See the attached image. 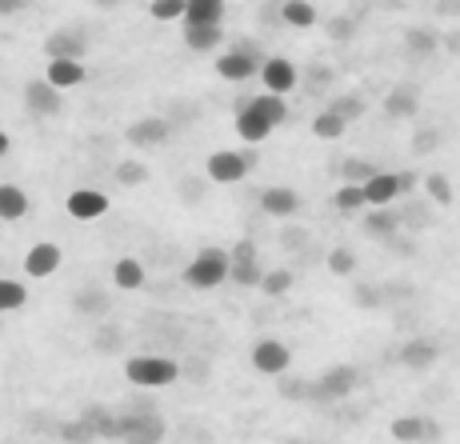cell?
Listing matches in <instances>:
<instances>
[{"mask_svg":"<svg viewBox=\"0 0 460 444\" xmlns=\"http://www.w3.org/2000/svg\"><path fill=\"white\" fill-rule=\"evenodd\" d=\"M125 377L137 388H168L172 380H181V364L168 360V357H128L125 364Z\"/></svg>","mask_w":460,"mask_h":444,"instance_id":"cell-1","label":"cell"},{"mask_svg":"<svg viewBox=\"0 0 460 444\" xmlns=\"http://www.w3.org/2000/svg\"><path fill=\"white\" fill-rule=\"evenodd\" d=\"M228 280V253L225 248H200L197 256L189 261V269H184V284L189 289H217V284Z\"/></svg>","mask_w":460,"mask_h":444,"instance_id":"cell-2","label":"cell"},{"mask_svg":"<svg viewBox=\"0 0 460 444\" xmlns=\"http://www.w3.org/2000/svg\"><path fill=\"white\" fill-rule=\"evenodd\" d=\"M208 181H217V184H236V181H244V176L256 168V156L252 153H233V148H220V153H212L208 156Z\"/></svg>","mask_w":460,"mask_h":444,"instance_id":"cell-3","label":"cell"},{"mask_svg":"<svg viewBox=\"0 0 460 444\" xmlns=\"http://www.w3.org/2000/svg\"><path fill=\"white\" fill-rule=\"evenodd\" d=\"M120 440L125 444H161L164 440V421L148 408V413H125L120 416Z\"/></svg>","mask_w":460,"mask_h":444,"instance_id":"cell-4","label":"cell"},{"mask_svg":"<svg viewBox=\"0 0 460 444\" xmlns=\"http://www.w3.org/2000/svg\"><path fill=\"white\" fill-rule=\"evenodd\" d=\"M357 385H360V372L352 369V364H332L313 385V401H341V396H349Z\"/></svg>","mask_w":460,"mask_h":444,"instance_id":"cell-5","label":"cell"},{"mask_svg":"<svg viewBox=\"0 0 460 444\" xmlns=\"http://www.w3.org/2000/svg\"><path fill=\"white\" fill-rule=\"evenodd\" d=\"M288 364H293V352L285 349V341H277V336L256 341V349H252V369L256 372H264V377H285Z\"/></svg>","mask_w":460,"mask_h":444,"instance_id":"cell-6","label":"cell"},{"mask_svg":"<svg viewBox=\"0 0 460 444\" xmlns=\"http://www.w3.org/2000/svg\"><path fill=\"white\" fill-rule=\"evenodd\" d=\"M233 112H236V132H241L244 145H261V140L272 137V124L252 109V96H236Z\"/></svg>","mask_w":460,"mask_h":444,"instance_id":"cell-7","label":"cell"},{"mask_svg":"<svg viewBox=\"0 0 460 444\" xmlns=\"http://www.w3.org/2000/svg\"><path fill=\"white\" fill-rule=\"evenodd\" d=\"M44 57L49 60H84L88 57V37L81 29H57L44 40Z\"/></svg>","mask_w":460,"mask_h":444,"instance_id":"cell-8","label":"cell"},{"mask_svg":"<svg viewBox=\"0 0 460 444\" xmlns=\"http://www.w3.org/2000/svg\"><path fill=\"white\" fill-rule=\"evenodd\" d=\"M24 104H29L32 117L49 120V117H57V112L65 109V96H60V88H52L49 81H29L24 84Z\"/></svg>","mask_w":460,"mask_h":444,"instance_id":"cell-9","label":"cell"},{"mask_svg":"<svg viewBox=\"0 0 460 444\" xmlns=\"http://www.w3.org/2000/svg\"><path fill=\"white\" fill-rule=\"evenodd\" d=\"M264 81V88L269 93H277V96H285V93H293L296 88V68H293V60H285V57H264V65H261V73H256Z\"/></svg>","mask_w":460,"mask_h":444,"instance_id":"cell-10","label":"cell"},{"mask_svg":"<svg viewBox=\"0 0 460 444\" xmlns=\"http://www.w3.org/2000/svg\"><path fill=\"white\" fill-rule=\"evenodd\" d=\"M388 432H393V440L401 444H429L440 437V424L424 421V416H396L393 424H388Z\"/></svg>","mask_w":460,"mask_h":444,"instance_id":"cell-11","label":"cell"},{"mask_svg":"<svg viewBox=\"0 0 460 444\" xmlns=\"http://www.w3.org/2000/svg\"><path fill=\"white\" fill-rule=\"evenodd\" d=\"M261 212H269V217L277 220H288L300 212V192L288 189V184H269V189L261 192Z\"/></svg>","mask_w":460,"mask_h":444,"instance_id":"cell-12","label":"cell"},{"mask_svg":"<svg viewBox=\"0 0 460 444\" xmlns=\"http://www.w3.org/2000/svg\"><path fill=\"white\" fill-rule=\"evenodd\" d=\"M172 129L176 124H168L164 117H145V120H137V124H128V145H137V148H156V145H164L168 137H172Z\"/></svg>","mask_w":460,"mask_h":444,"instance_id":"cell-13","label":"cell"},{"mask_svg":"<svg viewBox=\"0 0 460 444\" xmlns=\"http://www.w3.org/2000/svg\"><path fill=\"white\" fill-rule=\"evenodd\" d=\"M360 197L373 209H388L396 197H401V184H396V173H373L365 184H360Z\"/></svg>","mask_w":460,"mask_h":444,"instance_id":"cell-14","label":"cell"},{"mask_svg":"<svg viewBox=\"0 0 460 444\" xmlns=\"http://www.w3.org/2000/svg\"><path fill=\"white\" fill-rule=\"evenodd\" d=\"M60 261H65V253H60L57 244H49V241H40V244H32L29 248V256H24V272L29 277H52V272L60 269Z\"/></svg>","mask_w":460,"mask_h":444,"instance_id":"cell-15","label":"cell"},{"mask_svg":"<svg viewBox=\"0 0 460 444\" xmlns=\"http://www.w3.org/2000/svg\"><path fill=\"white\" fill-rule=\"evenodd\" d=\"M68 212H73V220H96L109 212V197L96 189H76L73 197H68Z\"/></svg>","mask_w":460,"mask_h":444,"instance_id":"cell-16","label":"cell"},{"mask_svg":"<svg viewBox=\"0 0 460 444\" xmlns=\"http://www.w3.org/2000/svg\"><path fill=\"white\" fill-rule=\"evenodd\" d=\"M217 73L225 76V81L241 84V81H252V76L261 73V60H249V57H241V52L228 49V52H220L217 57Z\"/></svg>","mask_w":460,"mask_h":444,"instance_id":"cell-17","label":"cell"},{"mask_svg":"<svg viewBox=\"0 0 460 444\" xmlns=\"http://www.w3.org/2000/svg\"><path fill=\"white\" fill-rule=\"evenodd\" d=\"M225 0H184V24H225Z\"/></svg>","mask_w":460,"mask_h":444,"instance_id":"cell-18","label":"cell"},{"mask_svg":"<svg viewBox=\"0 0 460 444\" xmlns=\"http://www.w3.org/2000/svg\"><path fill=\"white\" fill-rule=\"evenodd\" d=\"M440 357V349H437V341H429V336H412L409 344L401 349V364L404 369H429V364H437Z\"/></svg>","mask_w":460,"mask_h":444,"instance_id":"cell-19","label":"cell"},{"mask_svg":"<svg viewBox=\"0 0 460 444\" xmlns=\"http://www.w3.org/2000/svg\"><path fill=\"white\" fill-rule=\"evenodd\" d=\"M417 109H420V96H417V88H412V84H401V88H393V93L385 96V112L393 120L417 117Z\"/></svg>","mask_w":460,"mask_h":444,"instance_id":"cell-20","label":"cell"},{"mask_svg":"<svg viewBox=\"0 0 460 444\" xmlns=\"http://www.w3.org/2000/svg\"><path fill=\"white\" fill-rule=\"evenodd\" d=\"M44 81L52 88H76V84H84V65L81 60H49Z\"/></svg>","mask_w":460,"mask_h":444,"instance_id":"cell-21","label":"cell"},{"mask_svg":"<svg viewBox=\"0 0 460 444\" xmlns=\"http://www.w3.org/2000/svg\"><path fill=\"white\" fill-rule=\"evenodd\" d=\"M220 40H225L220 24H184V44L192 52H212V49H220Z\"/></svg>","mask_w":460,"mask_h":444,"instance_id":"cell-22","label":"cell"},{"mask_svg":"<svg viewBox=\"0 0 460 444\" xmlns=\"http://www.w3.org/2000/svg\"><path fill=\"white\" fill-rule=\"evenodd\" d=\"M112 284L125 292H137L140 284H145V264L137 261V256H125V261L112 264Z\"/></svg>","mask_w":460,"mask_h":444,"instance_id":"cell-23","label":"cell"},{"mask_svg":"<svg viewBox=\"0 0 460 444\" xmlns=\"http://www.w3.org/2000/svg\"><path fill=\"white\" fill-rule=\"evenodd\" d=\"M393 233H401V220H396L393 209H373L365 220V236H373V241H388Z\"/></svg>","mask_w":460,"mask_h":444,"instance_id":"cell-24","label":"cell"},{"mask_svg":"<svg viewBox=\"0 0 460 444\" xmlns=\"http://www.w3.org/2000/svg\"><path fill=\"white\" fill-rule=\"evenodd\" d=\"M280 21L288 29H313L316 24V8L308 0H280Z\"/></svg>","mask_w":460,"mask_h":444,"instance_id":"cell-25","label":"cell"},{"mask_svg":"<svg viewBox=\"0 0 460 444\" xmlns=\"http://www.w3.org/2000/svg\"><path fill=\"white\" fill-rule=\"evenodd\" d=\"M252 109L261 112V117L269 120L272 129H280V124L288 120V104H285V96H277V93H261V96H252Z\"/></svg>","mask_w":460,"mask_h":444,"instance_id":"cell-26","label":"cell"},{"mask_svg":"<svg viewBox=\"0 0 460 444\" xmlns=\"http://www.w3.org/2000/svg\"><path fill=\"white\" fill-rule=\"evenodd\" d=\"M29 212V197L16 184H0V220H21Z\"/></svg>","mask_w":460,"mask_h":444,"instance_id":"cell-27","label":"cell"},{"mask_svg":"<svg viewBox=\"0 0 460 444\" xmlns=\"http://www.w3.org/2000/svg\"><path fill=\"white\" fill-rule=\"evenodd\" d=\"M437 44H440V37H437V29H429V24L404 32V49H409L412 57H432V52H437Z\"/></svg>","mask_w":460,"mask_h":444,"instance_id":"cell-28","label":"cell"},{"mask_svg":"<svg viewBox=\"0 0 460 444\" xmlns=\"http://www.w3.org/2000/svg\"><path fill=\"white\" fill-rule=\"evenodd\" d=\"M29 305V289L13 277H0V316L4 313H16V308Z\"/></svg>","mask_w":460,"mask_h":444,"instance_id":"cell-29","label":"cell"},{"mask_svg":"<svg viewBox=\"0 0 460 444\" xmlns=\"http://www.w3.org/2000/svg\"><path fill=\"white\" fill-rule=\"evenodd\" d=\"M424 192H429V204H440V209H448V204L456 200V192H453V181H448L445 173H429L424 176Z\"/></svg>","mask_w":460,"mask_h":444,"instance_id":"cell-30","label":"cell"},{"mask_svg":"<svg viewBox=\"0 0 460 444\" xmlns=\"http://www.w3.org/2000/svg\"><path fill=\"white\" fill-rule=\"evenodd\" d=\"M76 313H84V316H104L109 313V292H101V289H84V292H76Z\"/></svg>","mask_w":460,"mask_h":444,"instance_id":"cell-31","label":"cell"},{"mask_svg":"<svg viewBox=\"0 0 460 444\" xmlns=\"http://www.w3.org/2000/svg\"><path fill=\"white\" fill-rule=\"evenodd\" d=\"M261 264L256 261H228V280L233 284H241V289H256L261 284Z\"/></svg>","mask_w":460,"mask_h":444,"instance_id":"cell-32","label":"cell"},{"mask_svg":"<svg viewBox=\"0 0 460 444\" xmlns=\"http://www.w3.org/2000/svg\"><path fill=\"white\" fill-rule=\"evenodd\" d=\"M329 112H332V117H341L344 124H352V120H360V117H365V101H360V96L341 93V96H332Z\"/></svg>","mask_w":460,"mask_h":444,"instance_id":"cell-33","label":"cell"},{"mask_svg":"<svg viewBox=\"0 0 460 444\" xmlns=\"http://www.w3.org/2000/svg\"><path fill=\"white\" fill-rule=\"evenodd\" d=\"M256 289H261L264 297H285V292L293 289V272H288V269H272V272H264Z\"/></svg>","mask_w":460,"mask_h":444,"instance_id":"cell-34","label":"cell"},{"mask_svg":"<svg viewBox=\"0 0 460 444\" xmlns=\"http://www.w3.org/2000/svg\"><path fill=\"white\" fill-rule=\"evenodd\" d=\"M373 173H380V168H376L373 161H360V156H352V161L341 164V181H344V184H365Z\"/></svg>","mask_w":460,"mask_h":444,"instance_id":"cell-35","label":"cell"},{"mask_svg":"<svg viewBox=\"0 0 460 444\" xmlns=\"http://www.w3.org/2000/svg\"><path fill=\"white\" fill-rule=\"evenodd\" d=\"M324 264H329L332 277H352V272H357V253H352V248H332Z\"/></svg>","mask_w":460,"mask_h":444,"instance_id":"cell-36","label":"cell"},{"mask_svg":"<svg viewBox=\"0 0 460 444\" xmlns=\"http://www.w3.org/2000/svg\"><path fill=\"white\" fill-rule=\"evenodd\" d=\"M344 129H349V124H344L341 117H332L329 109H324L321 117L313 120V132H316V137H321V140H341V137H344Z\"/></svg>","mask_w":460,"mask_h":444,"instance_id":"cell-37","label":"cell"},{"mask_svg":"<svg viewBox=\"0 0 460 444\" xmlns=\"http://www.w3.org/2000/svg\"><path fill=\"white\" fill-rule=\"evenodd\" d=\"M429 217H432L429 204H404V212H396L401 228H429V225H432Z\"/></svg>","mask_w":460,"mask_h":444,"instance_id":"cell-38","label":"cell"},{"mask_svg":"<svg viewBox=\"0 0 460 444\" xmlns=\"http://www.w3.org/2000/svg\"><path fill=\"white\" fill-rule=\"evenodd\" d=\"M332 204L341 212H357V209H365V197H360V184H341V189L332 192Z\"/></svg>","mask_w":460,"mask_h":444,"instance_id":"cell-39","label":"cell"},{"mask_svg":"<svg viewBox=\"0 0 460 444\" xmlns=\"http://www.w3.org/2000/svg\"><path fill=\"white\" fill-rule=\"evenodd\" d=\"M148 181V168L140 161H120L117 164V184H125V189H137V184Z\"/></svg>","mask_w":460,"mask_h":444,"instance_id":"cell-40","label":"cell"},{"mask_svg":"<svg viewBox=\"0 0 460 444\" xmlns=\"http://www.w3.org/2000/svg\"><path fill=\"white\" fill-rule=\"evenodd\" d=\"M153 21H181L184 16V0H153Z\"/></svg>","mask_w":460,"mask_h":444,"instance_id":"cell-41","label":"cell"},{"mask_svg":"<svg viewBox=\"0 0 460 444\" xmlns=\"http://www.w3.org/2000/svg\"><path fill=\"white\" fill-rule=\"evenodd\" d=\"M60 437H65L68 444H88V440H96L93 429H88L81 416H76V421H68V424H60Z\"/></svg>","mask_w":460,"mask_h":444,"instance_id":"cell-42","label":"cell"},{"mask_svg":"<svg viewBox=\"0 0 460 444\" xmlns=\"http://www.w3.org/2000/svg\"><path fill=\"white\" fill-rule=\"evenodd\" d=\"M352 32H357V21H352V16H332L329 21V37L332 40H352Z\"/></svg>","mask_w":460,"mask_h":444,"instance_id":"cell-43","label":"cell"},{"mask_svg":"<svg viewBox=\"0 0 460 444\" xmlns=\"http://www.w3.org/2000/svg\"><path fill=\"white\" fill-rule=\"evenodd\" d=\"M305 84L313 88V93H321V88H329V84H332V68H324V65L308 68V73H305Z\"/></svg>","mask_w":460,"mask_h":444,"instance_id":"cell-44","label":"cell"},{"mask_svg":"<svg viewBox=\"0 0 460 444\" xmlns=\"http://www.w3.org/2000/svg\"><path fill=\"white\" fill-rule=\"evenodd\" d=\"M280 244L293 248V253H308V233L305 228H285V233H280Z\"/></svg>","mask_w":460,"mask_h":444,"instance_id":"cell-45","label":"cell"},{"mask_svg":"<svg viewBox=\"0 0 460 444\" xmlns=\"http://www.w3.org/2000/svg\"><path fill=\"white\" fill-rule=\"evenodd\" d=\"M385 244H388V248H393V253H396V256H417V241H412V236H409V233H404V236H401V233H393V236H388V241H385Z\"/></svg>","mask_w":460,"mask_h":444,"instance_id":"cell-46","label":"cell"},{"mask_svg":"<svg viewBox=\"0 0 460 444\" xmlns=\"http://www.w3.org/2000/svg\"><path fill=\"white\" fill-rule=\"evenodd\" d=\"M117 344H120V328L104 324L101 333H96V349H101V352H117Z\"/></svg>","mask_w":460,"mask_h":444,"instance_id":"cell-47","label":"cell"},{"mask_svg":"<svg viewBox=\"0 0 460 444\" xmlns=\"http://www.w3.org/2000/svg\"><path fill=\"white\" fill-rule=\"evenodd\" d=\"M200 197H205V184H200L197 176H184V181H181V200L184 204H197Z\"/></svg>","mask_w":460,"mask_h":444,"instance_id":"cell-48","label":"cell"},{"mask_svg":"<svg viewBox=\"0 0 460 444\" xmlns=\"http://www.w3.org/2000/svg\"><path fill=\"white\" fill-rule=\"evenodd\" d=\"M233 52H241V57L261 60V65H264V49H261V40H252V37H241V40L233 44Z\"/></svg>","mask_w":460,"mask_h":444,"instance_id":"cell-49","label":"cell"},{"mask_svg":"<svg viewBox=\"0 0 460 444\" xmlns=\"http://www.w3.org/2000/svg\"><path fill=\"white\" fill-rule=\"evenodd\" d=\"M181 364V377H192V385H200V380L208 377V364L205 360H176Z\"/></svg>","mask_w":460,"mask_h":444,"instance_id":"cell-50","label":"cell"},{"mask_svg":"<svg viewBox=\"0 0 460 444\" xmlns=\"http://www.w3.org/2000/svg\"><path fill=\"white\" fill-rule=\"evenodd\" d=\"M228 261H256V241H236L228 248Z\"/></svg>","mask_w":460,"mask_h":444,"instance_id":"cell-51","label":"cell"},{"mask_svg":"<svg viewBox=\"0 0 460 444\" xmlns=\"http://www.w3.org/2000/svg\"><path fill=\"white\" fill-rule=\"evenodd\" d=\"M380 300H385V297H380V289H368V284H360V289H357V305L360 308H376Z\"/></svg>","mask_w":460,"mask_h":444,"instance_id":"cell-52","label":"cell"},{"mask_svg":"<svg viewBox=\"0 0 460 444\" xmlns=\"http://www.w3.org/2000/svg\"><path fill=\"white\" fill-rule=\"evenodd\" d=\"M396 184H401V197H409V192L420 184V176L417 173H396Z\"/></svg>","mask_w":460,"mask_h":444,"instance_id":"cell-53","label":"cell"},{"mask_svg":"<svg viewBox=\"0 0 460 444\" xmlns=\"http://www.w3.org/2000/svg\"><path fill=\"white\" fill-rule=\"evenodd\" d=\"M32 0H0V16H13V13H24Z\"/></svg>","mask_w":460,"mask_h":444,"instance_id":"cell-54","label":"cell"},{"mask_svg":"<svg viewBox=\"0 0 460 444\" xmlns=\"http://www.w3.org/2000/svg\"><path fill=\"white\" fill-rule=\"evenodd\" d=\"M440 145V132H420L417 137V153H429V148Z\"/></svg>","mask_w":460,"mask_h":444,"instance_id":"cell-55","label":"cell"},{"mask_svg":"<svg viewBox=\"0 0 460 444\" xmlns=\"http://www.w3.org/2000/svg\"><path fill=\"white\" fill-rule=\"evenodd\" d=\"M261 21H264V24H269V21H280V4H277V0H269V4L261 8Z\"/></svg>","mask_w":460,"mask_h":444,"instance_id":"cell-56","label":"cell"},{"mask_svg":"<svg viewBox=\"0 0 460 444\" xmlns=\"http://www.w3.org/2000/svg\"><path fill=\"white\" fill-rule=\"evenodd\" d=\"M448 52H456V57H460V32H453V37H448Z\"/></svg>","mask_w":460,"mask_h":444,"instance_id":"cell-57","label":"cell"},{"mask_svg":"<svg viewBox=\"0 0 460 444\" xmlns=\"http://www.w3.org/2000/svg\"><path fill=\"white\" fill-rule=\"evenodd\" d=\"M93 4H96V8H117L120 0H93Z\"/></svg>","mask_w":460,"mask_h":444,"instance_id":"cell-58","label":"cell"},{"mask_svg":"<svg viewBox=\"0 0 460 444\" xmlns=\"http://www.w3.org/2000/svg\"><path fill=\"white\" fill-rule=\"evenodd\" d=\"M8 153V137H4V132H0V156H4Z\"/></svg>","mask_w":460,"mask_h":444,"instance_id":"cell-59","label":"cell"},{"mask_svg":"<svg viewBox=\"0 0 460 444\" xmlns=\"http://www.w3.org/2000/svg\"><path fill=\"white\" fill-rule=\"evenodd\" d=\"M285 444H305V440H285Z\"/></svg>","mask_w":460,"mask_h":444,"instance_id":"cell-60","label":"cell"},{"mask_svg":"<svg viewBox=\"0 0 460 444\" xmlns=\"http://www.w3.org/2000/svg\"><path fill=\"white\" fill-rule=\"evenodd\" d=\"M420 4H432V0H420ZM437 4H440V0H437Z\"/></svg>","mask_w":460,"mask_h":444,"instance_id":"cell-61","label":"cell"},{"mask_svg":"<svg viewBox=\"0 0 460 444\" xmlns=\"http://www.w3.org/2000/svg\"><path fill=\"white\" fill-rule=\"evenodd\" d=\"M0 324H4V316H0Z\"/></svg>","mask_w":460,"mask_h":444,"instance_id":"cell-62","label":"cell"}]
</instances>
